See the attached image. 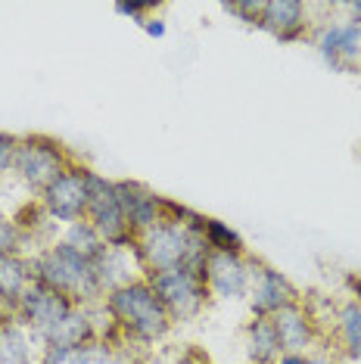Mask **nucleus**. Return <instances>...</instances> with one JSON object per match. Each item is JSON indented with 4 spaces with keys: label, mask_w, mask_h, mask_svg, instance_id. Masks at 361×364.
<instances>
[{
    "label": "nucleus",
    "mask_w": 361,
    "mask_h": 364,
    "mask_svg": "<svg viewBox=\"0 0 361 364\" xmlns=\"http://www.w3.org/2000/svg\"><path fill=\"white\" fill-rule=\"evenodd\" d=\"M209 299L237 302L249 296L252 284V255L249 252H209L203 262Z\"/></svg>",
    "instance_id": "nucleus-7"
},
{
    "label": "nucleus",
    "mask_w": 361,
    "mask_h": 364,
    "mask_svg": "<svg viewBox=\"0 0 361 364\" xmlns=\"http://www.w3.org/2000/svg\"><path fill=\"white\" fill-rule=\"evenodd\" d=\"M90 339H97L94 324H90V311L75 305V309L65 314L50 333L41 339V349H47V346H85V343H90Z\"/></svg>",
    "instance_id": "nucleus-20"
},
{
    "label": "nucleus",
    "mask_w": 361,
    "mask_h": 364,
    "mask_svg": "<svg viewBox=\"0 0 361 364\" xmlns=\"http://www.w3.org/2000/svg\"><path fill=\"white\" fill-rule=\"evenodd\" d=\"M296 299H299V289L290 284V277L265 262L252 259V284H249V296H246L252 318H271V314H277L284 305Z\"/></svg>",
    "instance_id": "nucleus-11"
},
{
    "label": "nucleus",
    "mask_w": 361,
    "mask_h": 364,
    "mask_svg": "<svg viewBox=\"0 0 361 364\" xmlns=\"http://www.w3.org/2000/svg\"><path fill=\"white\" fill-rule=\"evenodd\" d=\"M10 252H26V240H22L16 221L6 212H0V255H10Z\"/></svg>",
    "instance_id": "nucleus-23"
},
{
    "label": "nucleus",
    "mask_w": 361,
    "mask_h": 364,
    "mask_svg": "<svg viewBox=\"0 0 361 364\" xmlns=\"http://www.w3.org/2000/svg\"><path fill=\"white\" fill-rule=\"evenodd\" d=\"M346 284H349V289H352V299L361 305V277H349Z\"/></svg>",
    "instance_id": "nucleus-31"
},
{
    "label": "nucleus",
    "mask_w": 361,
    "mask_h": 364,
    "mask_svg": "<svg viewBox=\"0 0 361 364\" xmlns=\"http://www.w3.org/2000/svg\"><path fill=\"white\" fill-rule=\"evenodd\" d=\"M16 150H19V134H6V131H0V181L13 178Z\"/></svg>",
    "instance_id": "nucleus-25"
},
{
    "label": "nucleus",
    "mask_w": 361,
    "mask_h": 364,
    "mask_svg": "<svg viewBox=\"0 0 361 364\" xmlns=\"http://www.w3.org/2000/svg\"><path fill=\"white\" fill-rule=\"evenodd\" d=\"M175 364H215V361H212L203 349H196V346H190V349L180 352V358H178Z\"/></svg>",
    "instance_id": "nucleus-27"
},
{
    "label": "nucleus",
    "mask_w": 361,
    "mask_h": 364,
    "mask_svg": "<svg viewBox=\"0 0 361 364\" xmlns=\"http://www.w3.org/2000/svg\"><path fill=\"white\" fill-rule=\"evenodd\" d=\"M69 165H75V159L65 153V146L60 140L44 137V134H26V137H19L13 178L19 181L28 193L41 196Z\"/></svg>",
    "instance_id": "nucleus-4"
},
{
    "label": "nucleus",
    "mask_w": 361,
    "mask_h": 364,
    "mask_svg": "<svg viewBox=\"0 0 361 364\" xmlns=\"http://www.w3.org/2000/svg\"><path fill=\"white\" fill-rule=\"evenodd\" d=\"M321 60L336 72H355L361 65V22L355 19H327L311 31Z\"/></svg>",
    "instance_id": "nucleus-9"
},
{
    "label": "nucleus",
    "mask_w": 361,
    "mask_h": 364,
    "mask_svg": "<svg viewBox=\"0 0 361 364\" xmlns=\"http://www.w3.org/2000/svg\"><path fill=\"white\" fill-rule=\"evenodd\" d=\"M203 221L206 215L196 212L190 221L162 218L159 225L134 237V250L141 259V268L146 277L162 274L175 268H200L209 255L206 237H203Z\"/></svg>",
    "instance_id": "nucleus-1"
},
{
    "label": "nucleus",
    "mask_w": 361,
    "mask_h": 364,
    "mask_svg": "<svg viewBox=\"0 0 361 364\" xmlns=\"http://www.w3.org/2000/svg\"><path fill=\"white\" fill-rule=\"evenodd\" d=\"M268 35L277 41H302L315 31V19H311L308 4L302 0H265V13H262V26Z\"/></svg>",
    "instance_id": "nucleus-14"
},
{
    "label": "nucleus",
    "mask_w": 361,
    "mask_h": 364,
    "mask_svg": "<svg viewBox=\"0 0 361 364\" xmlns=\"http://www.w3.org/2000/svg\"><path fill=\"white\" fill-rule=\"evenodd\" d=\"M306 364H343V361H340V355L330 349H311L306 355Z\"/></svg>",
    "instance_id": "nucleus-28"
},
{
    "label": "nucleus",
    "mask_w": 361,
    "mask_h": 364,
    "mask_svg": "<svg viewBox=\"0 0 361 364\" xmlns=\"http://www.w3.org/2000/svg\"><path fill=\"white\" fill-rule=\"evenodd\" d=\"M159 10L156 4H116V13H122V16H128V19H134L137 26H144L150 16Z\"/></svg>",
    "instance_id": "nucleus-26"
},
{
    "label": "nucleus",
    "mask_w": 361,
    "mask_h": 364,
    "mask_svg": "<svg viewBox=\"0 0 361 364\" xmlns=\"http://www.w3.org/2000/svg\"><path fill=\"white\" fill-rule=\"evenodd\" d=\"M41 343L13 311H0V364H38Z\"/></svg>",
    "instance_id": "nucleus-16"
},
{
    "label": "nucleus",
    "mask_w": 361,
    "mask_h": 364,
    "mask_svg": "<svg viewBox=\"0 0 361 364\" xmlns=\"http://www.w3.org/2000/svg\"><path fill=\"white\" fill-rule=\"evenodd\" d=\"M243 346H246V361L249 364H274L284 355L271 318H252L243 330Z\"/></svg>",
    "instance_id": "nucleus-19"
},
{
    "label": "nucleus",
    "mask_w": 361,
    "mask_h": 364,
    "mask_svg": "<svg viewBox=\"0 0 361 364\" xmlns=\"http://www.w3.org/2000/svg\"><path fill=\"white\" fill-rule=\"evenodd\" d=\"M72 309H75V302H69L65 296L53 293L50 287H44V284H38V280H35V284H31L26 293L19 296V302H16L13 314L31 330V333L38 336V343H41V339L50 333V330L60 324V321Z\"/></svg>",
    "instance_id": "nucleus-10"
},
{
    "label": "nucleus",
    "mask_w": 361,
    "mask_h": 364,
    "mask_svg": "<svg viewBox=\"0 0 361 364\" xmlns=\"http://www.w3.org/2000/svg\"><path fill=\"white\" fill-rule=\"evenodd\" d=\"M225 10L237 16L246 26H262V13H265V0H234V4H225Z\"/></svg>",
    "instance_id": "nucleus-24"
},
{
    "label": "nucleus",
    "mask_w": 361,
    "mask_h": 364,
    "mask_svg": "<svg viewBox=\"0 0 361 364\" xmlns=\"http://www.w3.org/2000/svg\"><path fill=\"white\" fill-rule=\"evenodd\" d=\"M44 212L60 228H69L75 221H85L87 215V165H69L44 193L38 196Z\"/></svg>",
    "instance_id": "nucleus-8"
},
{
    "label": "nucleus",
    "mask_w": 361,
    "mask_h": 364,
    "mask_svg": "<svg viewBox=\"0 0 361 364\" xmlns=\"http://www.w3.org/2000/svg\"><path fill=\"white\" fill-rule=\"evenodd\" d=\"M90 264H94V277H97V287H100L103 296L146 277L134 246H103L100 255Z\"/></svg>",
    "instance_id": "nucleus-15"
},
{
    "label": "nucleus",
    "mask_w": 361,
    "mask_h": 364,
    "mask_svg": "<svg viewBox=\"0 0 361 364\" xmlns=\"http://www.w3.org/2000/svg\"><path fill=\"white\" fill-rule=\"evenodd\" d=\"M116 193H119L122 215H125L134 237L166 218V196H159L156 190L141 184V181H116Z\"/></svg>",
    "instance_id": "nucleus-13"
},
{
    "label": "nucleus",
    "mask_w": 361,
    "mask_h": 364,
    "mask_svg": "<svg viewBox=\"0 0 361 364\" xmlns=\"http://www.w3.org/2000/svg\"><path fill=\"white\" fill-rule=\"evenodd\" d=\"M327 336L333 339L336 355L352 358V361H361V305L355 299L340 302L336 318H333V327H330V333Z\"/></svg>",
    "instance_id": "nucleus-18"
},
{
    "label": "nucleus",
    "mask_w": 361,
    "mask_h": 364,
    "mask_svg": "<svg viewBox=\"0 0 361 364\" xmlns=\"http://www.w3.org/2000/svg\"><path fill=\"white\" fill-rule=\"evenodd\" d=\"M103 305L116 321L119 336L128 339L137 349H150V346L162 343L175 327V321L168 318L166 305L159 302V296H156V289L146 277L106 293Z\"/></svg>",
    "instance_id": "nucleus-2"
},
{
    "label": "nucleus",
    "mask_w": 361,
    "mask_h": 364,
    "mask_svg": "<svg viewBox=\"0 0 361 364\" xmlns=\"http://www.w3.org/2000/svg\"><path fill=\"white\" fill-rule=\"evenodd\" d=\"M31 271H35L38 284L50 287L53 293L65 296L81 309L103 299L90 259L81 255L78 250H72L65 240H56V243L41 246L38 252H31Z\"/></svg>",
    "instance_id": "nucleus-3"
},
{
    "label": "nucleus",
    "mask_w": 361,
    "mask_h": 364,
    "mask_svg": "<svg viewBox=\"0 0 361 364\" xmlns=\"http://www.w3.org/2000/svg\"><path fill=\"white\" fill-rule=\"evenodd\" d=\"M60 240H65V243L72 246V250H78L81 255H87L90 262L100 255V250H103V237L97 234L94 228H90V221H75V225H69V228H63V237Z\"/></svg>",
    "instance_id": "nucleus-22"
},
{
    "label": "nucleus",
    "mask_w": 361,
    "mask_h": 364,
    "mask_svg": "<svg viewBox=\"0 0 361 364\" xmlns=\"http://www.w3.org/2000/svg\"><path fill=\"white\" fill-rule=\"evenodd\" d=\"M274 364H306V355H290V352H284Z\"/></svg>",
    "instance_id": "nucleus-30"
},
{
    "label": "nucleus",
    "mask_w": 361,
    "mask_h": 364,
    "mask_svg": "<svg viewBox=\"0 0 361 364\" xmlns=\"http://www.w3.org/2000/svg\"><path fill=\"white\" fill-rule=\"evenodd\" d=\"M203 237H206L209 252H246L243 237L237 234L231 225H225V221H218V218L203 221Z\"/></svg>",
    "instance_id": "nucleus-21"
},
{
    "label": "nucleus",
    "mask_w": 361,
    "mask_h": 364,
    "mask_svg": "<svg viewBox=\"0 0 361 364\" xmlns=\"http://www.w3.org/2000/svg\"><path fill=\"white\" fill-rule=\"evenodd\" d=\"M90 228L103 237L106 246H134V234H131L125 215L119 205L116 181L100 175V171L87 168V215Z\"/></svg>",
    "instance_id": "nucleus-6"
},
{
    "label": "nucleus",
    "mask_w": 361,
    "mask_h": 364,
    "mask_svg": "<svg viewBox=\"0 0 361 364\" xmlns=\"http://www.w3.org/2000/svg\"><path fill=\"white\" fill-rule=\"evenodd\" d=\"M144 31H146V35H150V38H166V19H159V16H150V19H146L144 22V26H141Z\"/></svg>",
    "instance_id": "nucleus-29"
},
{
    "label": "nucleus",
    "mask_w": 361,
    "mask_h": 364,
    "mask_svg": "<svg viewBox=\"0 0 361 364\" xmlns=\"http://www.w3.org/2000/svg\"><path fill=\"white\" fill-rule=\"evenodd\" d=\"M150 287L156 289L159 302L166 305L168 318L175 324H190L196 321L209 305V289L203 280L200 268H175V271H162V274L146 277Z\"/></svg>",
    "instance_id": "nucleus-5"
},
{
    "label": "nucleus",
    "mask_w": 361,
    "mask_h": 364,
    "mask_svg": "<svg viewBox=\"0 0 361 364\" xmlns=\"http://www.w3.org/2000/svg\"><path fill=\"white\" fill-rule=\"evenodd\" d=\"M271 324L277 330V339H281V349L290 355H308L318 343H324L321 327L311 318L308 305L302 302V296L296 302L284 305L277 314H271Z\"/></svg>",
    "instance_id": "nucleus-12"
},
{
    "label": "nucleus",
    "mask_w": 361,
    "mask_h": 364,
    "mask_svg": "<svg viewBox=\"0 0 361 364\" xmlns=\"http://www.w3.org/2000/svg\"><path fill=\"white\" fill-rule=\"evenodd\" d=\"M31 284H35V271L28 252L0 255V311H13Z\"/></svg>",
    "instance_id": "nucleus-17"
}]
</instances>
